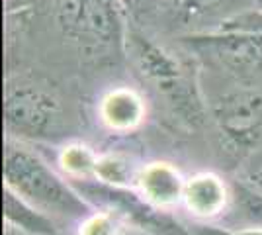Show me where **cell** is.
<instances>
[{"label":"cell","mask_w":262,"mask_h":235,"mask_svg":"<svg viewBox=\"0 0 262 235\" xmlns=\"http://www.w3.org/2000/svg\"><path fill=\"white\" fill-rule=\"evenodd\" d=\"M4 127L18 141H51L65 132V112L51 90L30 78L6 80Z\"/></svg>","instance_id":"4"},{"label":"cell","mask_w":262,"mask_h":235,"mask_svg":"<svg viewBox=\"0 0 262 235\" xmlns=\"http://www.w3.org/2000/svg\"><path fill=\"white\" fill-rule=\"evenodd\" d=\"M256 8H260L262 10V0H256Z\"/></svg>","instance_id":"19"},{"label":"cell","mask_w":262,"mask_h":235,"mask_svg":"<svg viewBox=\"0 0 262 235\" xmlns=\"http://www.w3.org/2000/svg\"><path fill=\"white\" fill-rule=\"evenodd\" d=\"M141 165L125 153H100L98 167H96V182L116 186V188H135V180L139 175Z\"/></svg>","instance_id":"12"},{"label":"cell","mask_w":262,"mask_h":235,"mask_svg":"<svg viewBox=\"0 0 262 235\" xmlns=\"http://www.w3.org/2000/svg\"><path fill=\"white\" fill-rule=\"evenodd\" d=\"M192 235H262L260 227H231V225H213V224H198L192 227Z\"/></svg>","instance_id":"16"},{"label":"cell","mask_w":262,"mask_h":235,"mask_svg":"<svg viewBox=\"0 0 262 235\" xmlns=\"http://www.w3.org/2000/svg\"><path fill=\"white\" fill-rule=\"evenodd\" d=\"M147 118V104L141 92L131 87H114L98 100V120L110 134H133Z\"/></svg>","instance_id":"9"},{"label":"cell","mask_w":262,"mask_h":235,"mask_svg":"<svg viewBox=\"0 0 262 235\" xmlns=\"http://www.w3.org/2000/svg\"><path fill=\"white\" fill-rule=\"evenodd\" d=\"M231 208L237 212L239 225H249V227H260L262 229V190L254 188L247 180L237 182L233 188V204Z\"/></svg>","instance_id":"13"},{"label":"cell","mask_w":262,"mask_h":235,"mask_svg":"<svg viewBox=\"0 0 262 235\" xmlns=\"http://www.w3.org/2000/svg\"><path fill=\"white\" fill-rule=\"evenodd\" d=\"M233 204V190L219 175L200 170L186 179L182 208L200 222H213L223 218Z\"/></svg>","instance_id":"7"},{"label":"cell","mask_w":262,"mask_h":235,"mask_svg":"<svg viewBox=\"0 0 262 235\" xmlns=\"http://www.w3.org/2000/svg\"><path fill=\"white\" fill-rule=\"evenodd\" d=\"M182 41L239 84H262V34L215 28L209 32L188 34Z\"/></svg>","instance_id":"5"},{"label":"cell","mask_w":262,"mask_h":235,"mask_svg":"<svg viewBox=\"0 0 262 235\" xmlns=\"http://www.w3.org/2000/svg\"><path fill=\"white\" fill-rule=\"evenodd\" d=\"M247 182H249V184H252L254 188L262 190V168H258V170L251 173V175H249V179H247Z\"/></svg>","instance_id":"18"},{"label":"cell","mask_w":262,"mask_h":235,"mask_svg":"<svg viewBox=\"0 0 262 235\" xmlns=\"http://www.w3.org/2000/svg\"><path fill=\"white\" fill-rule=\"evenodd\" d=\"M211 118L221 145L231 155L245 157L262 141V90L239 84L213 100Z\"/></svg>","instance_id":"6"},{"label":"cell","mask_w":262,"mask_h":235,"mask_svg":"<svg viewBox=\"0 0 262 235\" xmlns=\"http://www.w3.org/2000/svg\"><path fill=\"white\" fill-rule=\"evenodd\" d=\"M120 2L129 20L147 18L151 12H155V8L161 6V0H120Z\"/></svg>","instance_id":"17"},{"label":"cell","mask_w":262,"mask_h":235,"mask_svg":"<svg viewBox=\"0 0 262 235\" xmlns=\"http://www.w3.org/2000/svg\"><path fill=\"white\" fill-rule=\"evenodd\" d=\"M127 224L116 212L106 208H94L77 222L75 235H123Z\"/></svg>","instance_id":"14"},{"label":"cell","mask_w":262,"mask_h":235,"mask_svg":"<svg viewBox=\"0 0 262 235\" xmlns=\"http://www.w3.org/2000/svg\"><path fill=\"white\" fill-rule=\"evenodd\" d=\"M4 224L16 227L24 235H59L51 216L37 210L8 186H4Z\"/></svg>","instance_id":"10"},{"label":"cell","mask_w":262,"mask_h":235,"mask_svg":"<svg viewBox=\"0 0 262 235\" xmlns=\"http://www.w3.org/2000/svg\"><path fill=\"white\" fill-rule=\"evenodd\" d=\"M217 28H221V30H241V32L262 34V10L260 8H252V10L227 16L225 20L219 22Z\"/></svg>","instance_id":"15"},{"label":"cell","mask_w":262,"mask_h":235,"mask_svg":"<svg viewBox=\"0 0 262 235\" xmlns=\"http://www.w3.org/2000/svg\"><path fill=\"white\" fill-rule=\"evenodd\" d=\"M4 186L51 218L82 220L94 208L71 180L57 175L24 141H4Z\"/></svg>","instance_id":"1"},{"label":"cell","mask_w":262,"mask_h":235,"mask_svg":"<svg viewBox=\"0 0 262 235\" xmlns=\"http://www.w3.org/2000/svg\"><path fill=\"white\" fill-rule=\"evenodd\" d=\"M57 26L88 59L125 53L129 18L120 0H53Z\"/></svg>","instance_id":"3"},{"label":"cell","mask_w":262,"mask_h":235,"mask_svg":"<svg viewBox=\"0 0 262 235\" xmlns=\"http://www.w3.org/2000/svg\"><path fill=\"white\" fill-rule=\"evenodd\" d=\"M100 153L82 141H69L57 153V165L71 182H86L96 179Z\"/></svg>","instance_id":"11"},{"label":"cell","mask_w":262,"mask_h":235,"mask_svg":"<svg viewBox=\"0 0 262 235\" xmlns=\"http://www.w3.org/2000/svg\"><path fill=\"white\" fill-rule=\"evenodd\" d=\"M125 53L137 73L161 94L172 116L192 127L204 122L206 108L196 80L174 53L137 30L127 32Z\"/></svg>","instance_id":"2"},{"label":"cell","mask_w":262,"mask_h":235,"mask_svg":"<svg viewBox=\"0 0 262 235\" xmlns=\"http://www.w3.org/2000/svg\"><path fill=\"white\" fill-rule=\"evenodd\" d=\"M184 184L186 179L176 165L168 161H149L139 168L135 190L153 208L172 212L176 206H182Z\"/></svg>","instance_id":"8"}]
</instances>
